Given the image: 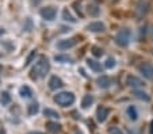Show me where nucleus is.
Listing matches in <instances>:
<instances>
[{"mask_svg":"<svg viewBox=\"0 0 153 134\" xmlns=\"http://www.w3.org/2000/svg\"><path fill=\"white\" fill-rule=\"evenodd\" d=\"M50 70V62L46 57H42L39 58V61L35 64V67L31 69V77L33 80H37V79H41V77H45V76L49 73Z\"/></svg>","mask_w":153,"mask_h":134,"instance_id":"nucleus-1","label":"nucleus"},{"mask_svg":"<svg viewBox=\"0 0 153 134\" xmlns=\"http://www.w3.org/2000/svg\"><path fill=\"white\" fill-rule=\"evenodd\" d=\"M53 100L61 107H68V106H72L75 103V95L72 92H60L54 95Z\"/></svg>","mask_w":153,"mask_h":134,"instance_id":"nucleus-2","label":"nucleus"},{"mask_svg":"<svg viewBox=\"0 0 153 134\" xmlns=\"http://www.w3.org/2000/svg\"><path fill=\"white\" fill-rule=\"evenodd\" d=\"M115 44L121 47H126L130 44V30L122 29L121 31H118V34L115 35Z\"/></svg>","mask_w":153,"mask_h":134,"instance_id":"nucleus-3","label":"nucleus"},{"mask_svg":"<svg viewBox=\"0 0 153 134\" xmlns=\"http://www.w3.org/2000/svg\"><path fill=\"white\" fill-rule=\"evenodd\" d=\"M39 15L42 16V19H45V21H48V22L54 21L56 16H57V8H56V7H53V6L45 7V8H41Z\"/></svg>","mask_w":153,"mask_h":134,"instance_id":"nucleus-4","label":"nucleus"},{"mask_svg":"<svg viewBox=\"0 0 153 134\" xmlns=\"http://www.w3.org/2000/svg\"><path fill=\"white\" fill-rule=\"evenodd\" d=\"M150 8V0H138L136 4V12L138 16H144Z\"/></svg>","mask_w":153,"mask_h":134,"instance_id":"nucleus-5","label":"nucleus"},{"mask_svg":"<svg viewBox=\"0 0 153 134\" xmlns=\"http://www.w3.org/2000/svg\"><path fill=\"white\" fill-rule=\"evenodd\" d=\"M138 70L145 79L153 80V65L148 64V62H142L141 65H138Z\"/></svg>","mask_w":153,"mask_h":134,"instance_id":"nucleus-6","label":"nucleus"},{"mask_svg":"<svg viewBox=\"0 0 153 134\" xmlns=\"http://www.w3.org/2000/svg\"><path fill=\"white\" fill-rule=\"evenodd\" d=\"M77 44V38H67V39H61V41H58L57 44V47L60 50H68L71 49V47H73L75 45Z\"/></svg>","mask_w":153,"mask_h":134,"instance_id":"nucleus-7","label":"nucleus"},{"mask_svg":"<svg viewBox=\"0 0 153 134\" xmlns=\"http://www.w3.org/2000/svg\"><path fill=\"white\" fill-rule=\"evenodd\" d=\"M126 84L129 85V87H131V88H140V87H142L144 85V83H142V80L141 79H138V77H136V76H133V75H129L126 77Z\"/></svg>","mask_w":153,"mask_h":134,"instance_id":"nucleus-8","label":"nucleus"},{"mask_svg":"<svg viewBox=\"0 0 153 134\" xmlns=\"http://www.w3.org/2000/svg\"><path fill=\"white\" fill-rule=\"evenodd\" d=\"M108 114H110V110L107 107H104V106H100V107H98V110H96V119L100 123L104 122V121L107 119V117H108Z\"/></svg>","mask_w":153,"mask_h":134,"instance_id":"nucleus-9","label":"nucleus"},{"mask_svg":"<svg viewBox=\"0 0 153 134\" xmlns=\"http://www.w3.org/2000/svg\"><path fill=\"white\" fill-rule=\"evenodd\" d=\"M64 85V83H62V80L58 77V76H52L49 79V88L52 91H56V90H58V88H61Z\"/></svg>","mask_w":153,"mask_h":134,"instance_id":"nucleus-10","label":"nucleus"},{"mask_svg":"<svg viewBox=\"0 0 153 134\" xmlns=\"http://www.w3.org/2000/svg\"><path fill=\"white\" fill-rule=\"evenodd\" d=\"M87 29L90 30L91 33H102L106 30V26H104L103 22H92L87 26Z\"/></svg>","mask_w":153,"mask_h":134,"instance_id":"nucleus-11","label":"nucleus"},{"mask_svg":"<svg viewBox=\"0 0 153 134\" xmlns=\"http://www.w3.org/2000/svg\"><path fill=\"white\" fill-rule=\"evenodd\" d=\"M111 79L108 77V76H100V77H98V80H96V84H98L99 88H108L111 85Z\"/></svg>","mask_w":153,"mask_h":134,"instance_id":"nucleus-12","label":"nucleus"},{"mask_svg":"<svg viewBox=\"0 0 153 134\" xmlns=\"http://www.w3.org/2000/svg\"><path fill=\"white\" fill-rule=\"evenodd\" d=\"M19 95H20V98H23V99H30L34 93H33V90L29 85H22L19 90Z\"/></svg>","mask_w":153,"mask_h":134,"instance_id":"nucleus-13","label":"nucleus"},{"mask_svg":"<svg viewBox=\"0 0 153 134\" xmlns=\"http://www.w3.org/2000/svg\"><path fill=\"white\" fill-rule=\"evenodd\" d=\"M87 64H88V67H90L94 72H102V65H100V62H98L96 60L88 58L87 60Z\"/></svg>","mask_w":153,"mask_h":134,"instance_id":"nucleus-14","label":"nucleus"},{"mask_svg":"<svg viewBox=\"0 0 153 134\" xmlns=\"http://www.w3.org/2000/svg\"><path fill=\"white\" fill-rule=\"evenodd\" d=\"M94 103V96L92 95H85V96L83 98V100H81V108H84V110H87L88 107H91Z\"/></svg>","mask_w":153,"mask_h":134,"instance_id":"nucleus-15","label":"nucleus"},{"mask_svg":"<svg viewBox=\"0 0 153 134\" xmlns=\"http://www.w3.org/2000/svg\"><path fill=\"white\" fill-rule=\"evenodd\" d=\"M127 115H129V119L130 121H137V118H138V113H137V108L134 107V106H129L126 110Z\"/></svg>","mask_w":153,"mask_h":134,"instance_id":"nucleus-16","label":"nucleus"},{"mask_svg":"<svg viewBox=\"0 0 153 134\" xmlns=\"http://www.w3.org/2000/svg\"><path fill=\"white\" fill-rule=\"evenodd\" d=\"M11 103V95L8 92H1L0 93V104L1 106H8Z\"/></svg>","mask_w":153,"mask_h":134,"instance_id":"nucleus-17","label":"nucleus"},{"mask_svg":"<svg viewBox=\"0 0 153 134\" xmlns=\"http://www.w3.org/2000/svg\"><path fill=\"white\" fill-rule=\"evenodd\" d=\"M46 127H48V130H49L50 133H53V134L58 133V131L61 130V125L60 123H56V122H48Z\"/></svg>","mask_w":153,"mask_h":134,"instance_id":"nucleus-18","label":"nucleus"},{"mask_svg":"<svg viewBox=\"0 0 153 134\" xmlns=\"http://www.w3.org/2000/svg\"><path fill=\"white\" fill-rule=\"evenodd\" d=\"M43 115L48 118H57V119L60 118V114H58L57 111L52 110V108H45V110H43Z\"/></svg>","mask_w":153,"mask_h":134,"instance_id":"nucleus-19","label":"nucleus"},{"mask_svg":"<svg viewBox=\"0 0 153 134\" xmlns=\"http://www.w3.org/2000/svg\"><path fill=\"white\" fill-rule=\"evenodd\" d=\"M134 95H136V98L144 100V102H149L150 100V96L146 92H144V91H134Z\"/></svg>","mask_w":153,"mask_h":134,"instance_id":"nucleus-20","label":"nucleus"},{"mask_svg":"<svg viewBox=\"0 0 153 134\" xmlns=\"http://www.w3.org/2000/svg\"><path fill=\"white\" fill-rule=\"evenodd\" d=\"M38 111H39V106H38V103H31V104H29V107H27V113H29V115H35V114H38Z\"/></svg>","mask_w":153,"mask_h":134,"instance_id":"nucleus-21","label":"nucleus"},{"mask_svg":"<svg viewBox=\"0 0 153 134\" xmlns=\"http://www.w3.org/2000/svg\"><path fill=\"white\" fill-rule=\"evenodd\" d=\"M62 19H64V21H67V22H71V23H75V22H76V19L72 16V14H71L68 10H64V12H62Z\"/></svg>","mask_w":153,"mask_h":134,"instance_id":"nucleus-22","label":"nucleus"},{"mask_svg":"<svg viewBox=\"0 0 153 134\" xmlns=\"http://www.w3.org/2000/svg\"><path fill=\"white\" fill-rule=\"evenodd\" d=\"M87 11H88V14H90L91 16H98L100 10H99L96 6H88L87 7Z\"/></svg>","mask_w":153,"mask_h":134,"instance_id":"nucleus-23","label":"nucleus"},{"mask_svg":"<svg viewBox=\"0 0 153 134\" xmlns=\"http://www.w3.org/2000/svg\"><path fill=\"white\" fill-rule=\"evenodd\" d=\"M54 60L57 62H64V64H65V62H71V61H72V58H71L69 56H56Z\"/></svg>","mask_w":153,"mask_h":134,"instance_id":"nucleus-24","label":"nucleus"},{"mask_svg":"<svg viewBox=\"0 0 153 134\" xmlns=\"http://www.w3.org/2000/svg\"><path fill=\"white\" fill-rule=\"evenodd\" d=\"M35 56H37V50H31V53H30L29 57L26 58V62H25V67H29V65L31 64L33 60L35 58Z\"/></svg>","mask_w":153,"mask_h":134,"instance_id":"nucleus-25","label":"nucleus"},{"mask_svg":"<svg viewBox=\"0 0 153 134\" xmlns=\"http://www.w3.org/2000/svg\"><path fill=\"white\" fill-rule=\"evenodd\" d=\"M104 67H106L107 69H113V68L115 67V58H114V57H108V58L106 60Z\"/></svg>","mask_w":153,"mask_h":134,"instance_id":"nucleus-26","label":"nucleus"},{"mask_svg":"<svg viewBox=\"0 0 153 134\" xmlns=\"http://www.w3.org/2000/svg\"><path fill=\"white\" fill-rule=\"evenodd\" d=\"M92 54L95 56V57H100V56H103V50L98 46H94L92 47Z\"/></svg>","mask_w":153,"mask_h":134,"instance_id":"nucleus-27","label":"nucleus"},{"mask_svg":"<svg viewBox=\"0 0 153 134\" xmlns=\"http://www.w3.org/2000/svg\"><path fill=\"white\" fill-rule=\"evenodd\" d=\"M110 134H125L122 130H119L118 127H111L110 129Z\"/></svg>","mask_w":153,"mask_h":134,"instance_id":"nucleus-28","label":"nucleus"},{"mask_svg":"<svg viewBox=\"0 0 153 134\" xmlns=\"http://www.w3.org/2000/svg\"><path fill=\"white\" fill-rule=\"evenodd\" d=\"M3 34H4V29H3V27H0V37H1Z\"/></svg>","mask_w":153,"mask_h":134,"instance_id":"nucleus-29","label":"nucleus"},{"mask_svg":"<svg viewBox=\"0 0 153 134\" xmlns=\"http://www.w3.org/2000/svg\"><path fill=\"white\" fill-rule=\"evenodd\" d=\"M150 134H153V121H152V123H150Z\"/></svg>","mask_w":153,"mask_h":134,"instance_id":"nucleus-30","label":"nucleus"},{"mask_svg":"<svg viewBox=\"0 0 153 134\" xmlns=\"http://www.w3.org/2000/svg\"><path fill=\"white\" fill-rule=\"evenodd\" d=\"M29 134H43V133H41V131H31V133H29Z\"/></svg>","mask_w":153,"mask_h":134,"instance_id":"nucleus-31","label":"nucleus"},{"mask_svg":"<svg viewBox=\"0 0 153 134\" xmlns=\"http://www.w3.org/2000/svg\"><path fill=\"white\" fill-rule=\"evenodd\" d=\"M0 134H6V130H4V129H3V127L0 129Z\"/></svg>","mask_w":153,"mask_h":134,"instance_id":"nucleus-32","label":"nucleus"},{"mask_svg":"<svg viewBox=\"0 0 153 134\" xmlns=\"http://www.w3.org/2000/svg\"><path fill=\"white\" fill-rule=\"evenodd\" d=\"M39 1H41V0H33V4H38Z\"/></svg>","mask_w":153,"mask_h":134,"instance_id":"nucleus-33","label":"nucleus"},{"mask_svg":"<svg viewBox=\"0 0 153 134\" xmlns=\"http://www.w3.org/2000/svg\"><path fill=\"white\" fill-rule=\"evenodd\" d=\"M75 134H81V133H80V131H76V133H75Z\"/></svg>","mask_w":153,"mask_h":134,"instance_id":"nucleus-34","label":"nucleus"},{"mask_svg":"<svg viewBox=\"0 0 153 134\" xmlns=\"http://www.w3.org/2000/svg\"><path fill=\"white\" fill-rule=\"evenodd\" d=\"M1 57H3V54H1V53H0V58H1Z\"/></svg>","mask_w":153,"mask_h":134,"instance_id":"nucleus-35","label":"nucleus"},{"mask_svg":"<svg viewBox=\"0 0 153 134\" xmlns=\"http://www.w3.org/2000/svg\"><path fill=\"white\" fill-rule=\"evenodd\" d=\"M152 37H153V27H152Z\"/></svg>","mask_w":153,"mask_h":134,"instance_id":"nucleus-36","label":"nucleus"},{"mask_svg":"<svg viewBox=\"0 0 153 134\" xmlns=\"http://www.w3.org/2000/svg\"><path fill=\"white\" fill-rule=\"evenodd\" d=\"M0 70H1V67H0Z\"/></svg>","mask_w":153,"mask_h":134,"instance_id":"nucleus-37","label":"nucleus"}]
</instances>
